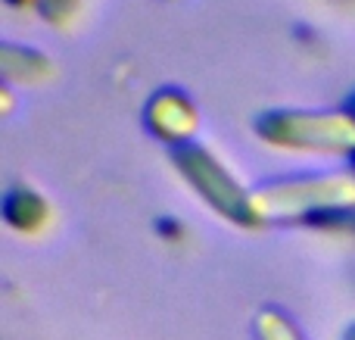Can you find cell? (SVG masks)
Returning <instances> with one entry per match:
<instances>
[{
	"instance_id": "cell-1",
	"label": "cell",
	"mask_w": 355,
	"mask_h": 340,
	"mask_svg": "<svg viewBox=\"0 0 355 340\" xmlns=\"http://www.w3.org/2000/svg\"><path fill=\"white\" fill-rule=\"evenodd\" d=\"M256 212L275 216H312L315 222H331L334 212L355 210V181L346 175L331 178H296L287 185H271L252 197Z\"/></svg>"
},
{
	"instance_id": "cell-2",
	"label": "cell",
	"mask_w": 355,
	"mask_h": 340,
	"mask_svg": "<svg viewBox=\"0 0 355 340\" xmlns=\"http://www.w3.org/2000/svg\"><path fill=\"white\" fill-rule=\"evenodd\" d=\"M259 135L277 147L355 153V119L340 112H271L259 122Z\"/></svg>"
},
{
	"instance_id": "cell-3",
	"label": "cell",
	"mask_w": 355,
	"mask_h": 340,
	"mask_svg": "<svg viewBox=\"0 0 355 340\" xmlns=\"http://www.w3.org/2000/svg\"><path fill=\"white\" fill-rule=\"evenodd\" d=\"M178 169L184 172V178L190 181L196 194L212 206L215 212H221L225 219L237 225H256L259 222V212L252 197L200 147H181L175 153Z\"/></svg>"
},
{
	"instance_id": "cell-4",
	"label": "cell",
	"mask_w": 355,
	"mask_h": 340,
	"mask_svg": "<svg viewBox=\"0 0 355 340\" xmlns=\"http://www.w3.org/2000/svg\"><path fill=\"white\" fill-rule=\"evenodd\" d=\"M147 122L153 125V131L159 137H168V141H184V137L193 131L196 125V112L190 106V100L178 91H162L153 97L147 110Z\"/></svg>"
},
{
	"instance_id": "cell-5",
	"label": "cell",
	"mask_w": 355,
	"mask_h": 340,
	"mask_svg": "<svg viewBox=\"0 0 355 340\" xmlns=\"http://www.w3.org/2000/svg\"><path fill=\"white\" fill-rule=\"evenodd\" d=\"M3 212H6V222L10 225H16V228H22V231H31L44 222L47 206H44V200L37 197L35 191L16 187V191H10V197H6Z\"/></svg>"
},
{
	"instance_id": "cell-6",
	"label": "cell",
	"mask_w": 355,
	"mask_h": 340,
	"mask_svg": "<svg viewBox=\"0 0 355 340\" xmlns=\"http://www.w3.org/2000/svg\"><path fill=\"white\" fill-rule=\"evenodd\" d=\"M256 337L259 340H302V334L293 328V322L277 309H262L256 316Z\"/></svg>"
},
{
	"instance_id": "cell-7",
	"label": "cell",
	"mask_w": 355,
	"mask_h": 340,
	"mask_svg": "<svg viewBox=\"0 0 355 340\" xmlns=\"http://www.w3.org/2000/svg\"><path fill=\"white\" fill-rule=\"evenodd\" d=\"M75 3H78V0H44V12H47V19H53V22H62L66 16H72Z\"/></svg>"
},
{
	"instance_id": "cell-8",
	"label": "cell",
	"mask_w": 355,
	"mask_h": 340,
	"mask_svg": "<svg viewBox=\"0 0 355 340\" xmlns=\"http://www.w3.org/2000/svg\"><path fill=\"white\" fill-rule=\"evenodd\" d=\"M343 340H355V325H352L349 331H346V337H343Z\"/></svg>"
},
{
	"instance_id": "cell-9",
	"label": "cell",
	"mask_w": 355,
	"mask_h": 340,
	"mask_svg": "<svg viewBox=\"0 0 355 340\" xmlns=\"http://www.w3.org/2000/svg\"><path fill=\"white\" fill-rule=\"evenodd\" d=\"M349 116H352V119H355V97H352V100H349Z\"/></svg>"
}]
</instances>
